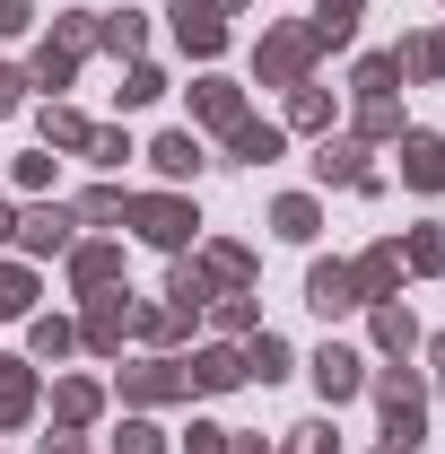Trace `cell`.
<instances>
[{"label": "cell", "instance_id": "cell-1", "mask_svg": "<svg viewBox=\"0 0 445 454\" xmlns=\"http://www.w3.org/2000/svg\"><path fill=\"white\" fill-rule=\"evenodd\" d=\"M122 219L140 227V236H149V245H167V254H183V245H192V201H167V192H158V201H122Z\"/></svg>", "mask_w": 445, "mask_h": 454}, {"label": "cell", "instance_id": "cell-2", "mask_svg": "<svg viewBox=\"0 0 445 454\" xmlns=\"http://www.w3.org/2000/svg\"><path fill=\"white\" fill-rule=\"evenodd\" d=\"M306 61H315V35H306V27H279V35H262V79H279V88H306Z\"/></svg>", "mask_w": 445, "mask_h": 454}, {"label": "cell", "instance_id": "cell-3", "mask_svg": "<svg viewBox=\"0 0 445 454\" xmlns=\"http://www.w3.org/2000/svg\"><path fill=\"white\" fill-rule=\"evenodd\" d=\"M402 184H410V192H445V140L402 131Z\"/></svg>", "mask_w": 445, "mask_h": 454}, {"label": "cell", "instance_id": "cell-4", "mask_svg": "<svg viewBox=\"0 0 445 454\" xmlns=\"http://www.w3.org/2000/svg\"><path fill=\"white\" fill-rule=\"evenodd\" d=\"M306 306H315V315H349V306H367V297L349 280V262H315V271H306Z\"/></svg>", "mask_w": 445, "mask_h": 454}, {"label": "cell", "instance_id": "cell-5", "mask_svg": "<svg viewBox=\"0 0 445 454\" xmlns=\"http://www.w3.org/2000/svg\"><path fill=\"white\" fill-rule=\"evenodd\" d=\"M315 385H324V402H349L358 394V385H367V358H358V349H315Z\"/></svg>", "mask_w": 445, "mask_h": 454}, {"label": "cell", "instance_id": "cell-6", "mask_svg": "<svg viewBox=\"0 0 445 454\" xmlns=\"http://www.w3.org/2000/svg\"><path fill=\"white\" fill-rule=\"evenodd\" d=\"M183 385H192V394H227V385H245V349H201V358H183Z\"/></svg>", "mask_w": 445, "mask_h": 454}, {"label": "cell", "instance_id": "cell-7", "mask_svg": "<svg viewBox=\"0 0 445 454\" xmlns=\"http://www.w3.org/2000/svg\"><path fill=\"white\" fill-rule=\"evenodd\" d=\"M175 35H183V53H219L227 44V27H219L210 0H175Z\"/></svg>", "mask_w": 445, "mask_h": 454}, {"label": "cell", "instance_id": "cell-8", "mask_svg": "<svg viewBox=\"0 0 445 454\" xmlns=\"http://www.w3.org/2000/svg\"><path fill=\"white\" fill-rule=\"evenodd\" d=\"M70 227H79V210L44 201V210H27V219H18V236H27V254H61V245H70Z\"/></svg>", "mask_w": 445, "mask_h": 454}, {"label": "cell", "instance_id": "cell-9", "mask_svg": "<svg viewBox=\"0 0 445 454\" xmlns=\"http://www.w3.org/2000/svg\"><path fill=\"white\" fill-rule=\"evenodd\" d=\"M122 394H131V402H175V394H192V385H183V367H175V358H149V367H131V376H122Z\"/></svg>", "mask_w": 445, "mask_h": 454}, {"label": "cell", "instance_id": "cell-10", "mask_svg": "<svg viewBox=\"0 0 445 454\" xmlns=\"http://www.w3.org/2000/svg\"><path fill=\"white\" fill-rule=\"evenodd\" d=\"M227 149H236L245 167H271V158H279V122H254V114H236V122H227Z\"/></svg>", "mask_w": 445, "mask_h": 454}, {"label": "cell", "instance_id": "cell-11", "mask_svg": "<svg viewBox=\"0 0 445 454\" xmlns=\"http://www.w3.org/2000/svg\"><path fill=\"white\" fill-rule=\"evenodd\" d=\"M349 280H358V297H376V306H385L393 280H402V245H376L367 262H349Z\"/></svg>", "mask_w": 445, "mask_h": 454}, {"label": "cell", "instance_id": "cell-12", "mask_svg": "<svg viewBox=\"0 0 445 454\" xmlns=\"http://www.w3.org/2000/svg\"><path fill=\"white\" fill-rule=\"evenodd\" d=\"M315 175H324V184H358V192H376V175L358 167V140H324V149H315Z\"/></svg>", "mask_w": 445, "mask_h": 454}, {"label": "cell", "instance_id": "cell-13", "mask_svg": "<svg viewBox=\"0 0 445 454\" xmlns=\"http://www.w3.org/2000/svg\"><path fill=\"white\" fill-rule=\"evenodd\" d=\"M122 324H131V306H122V297H97L88 324H79V340H88V349H122Z\"/></svg>", "mask_w": 445, "mask_h": 454}, {"label": "cell", "instance_id": "cell-14", "mask_svg": "<svg viewBox=\"0 0 445 454\" xmlns=\"http://www.w3.org/2000/svg\"><path fill=\"white\" fill-rule=\"evenodd\" d=\"M27 411H35V376H27L18 358H0V428H18Z\"/></svg>", "mask_w": 445, "mask_h": 454}, {"label": "cell", "instance_id": "cell-15", "mask_svg": "<svg viewBox=\"0 0 445 454\" xmlns=\"http://www.w3.org/2000/svg\"><path fill=\"white\" fill-rule=\"evenodd\" d=\"M149 158H158V175H175V184H183V175H201V167H210V158H201V140H192V131H167V140H158V149H149Z\"/></svg>", "mask_w": 445, "mask_h": 454}, {"label": "cell", "instance_id": "cell-16", "mask_svg": "<svg viewBox=\"0 0 445 454\" xmlns=\"http://www.w3.org/2000/svg\"><path fill=\"white\" fill-rule=\"evenodd\" d=\"M35 131H44V149H88V114H70V106H44Z\"/></svg>", "mask_w": 445, "mask_h": 454}, {"label": "cell", "instance_id": "cell-17", "mask_svg": "<svg viewBox=\"0 0 445 454\" xmlns=\"http://www.w3.org/2000/svg\"><path fill=\"white\" fill-rule=\"evenodd\" d=\"M210 271H201V262H175V280H167V297H175V315H201V306H210Z\"/></svg>", "mask_w": 445, "mask_h": 454}, {"label": "cell", "instance_id": "cell-18", "mask_svg": "<svg viewBox=\"0 0 445 454\" xmlns=\"http://www.w3.org/2000/svg\"><path fill=\"white\" fill-rule=\"evenodd\" d=\"M245 376L279 385V376H288V340H279V333H254V340H245Z\"/></svg>", "mask_w": 445, "mask_h": 454}, {"label": "cell", "instance_id": "cell-19", "mask_svg": "<svg viewBox=\"0 0 445 454\" xmlns=\"http://www.w3.org/2000/svg\"><path fill=\"white\" fill-rule=\"evenodd\" d=\"M192 114H201V122H236V114H245V97H236V88H227V79H201V88H192Z\"/></svg>", "mask_w": 445, "mask_h": 454}, {"label": "cell", "instance_id": "cell-20", "mask_svg": "<svg viewBox=\"0 0 445 454\" xmlns=\"http://www.w3.org/2000/svg\"><path fill=\"white\" fill-rule=\"evenodd\" d=\"M201 271H210V280H227V297H236V288L254 280V254H245V245H210V254H201Z\"/></svg>", "mask_w": 445, "mask_h": 454}, {"label": "cell", "instance_id": "cell-21", "mask_svg": "<svg viewBox=\"0 0 445 454\" xmlns=\"http://www.w3.org/2000/svg\"><path fill=\"white\" fill-rule=\"evenodd\" d=\"M113 271H122V254H113V245H79V254H70V280H79V288H105Z\"/></svg>", "mask_w": 445, "mask_h": 454}, {"label": "cell", "instance_id": "cell-22", "mask_svg": "<svg viewBox=\"0 0 445 454\" xmlns=\"http://www.w3.org/2000/svg\"><path fill=\"white\" fill-rule=\"evenodd\" d=\"M271 227L288 236V245H306V236H315V201H306V192H288V201L271 210Z\"/></svg>", "mask_w": 445, "mask_h": 454}, {"label": "cell", "instance_id": "cell-23", "mask_svg": "<svg viewBox=\"0 0 445 454\" xmlns=\"http://www.w3.org/2000/svg\"><path fill=\"white\" fill-rule=\"evenodd\" d=\"M53 419H61V428H88V419H97V385H61V394H53Z\"/></svg>", "mask_w": 445, "mask_h": 454}, {"label": "cell", "instance_id": "cell-24", "mask_svg": "<svg viewBox=\"0 0 445 454\" xmlns=\"http://www.w3.org/2000/svg\"><path fill=\"white\" fill-rule=\"evenodd\" d=\"M376 340H385V349H419V324H410V306H376Z\"/></svg>", "mask_w": 445, "mask_h": 454}, {"label": "cell", "instance_id": "cell-25", "mask_svg": "<svg viewBox=\"0 0 445 454\" xmlns=\"http://www.w3.org/2000/svg\"><path fill=\"white\" fill-rule=\"evenodd\" d=\"M419 394H428L419 376H376V402H385V419H393V411H419Z\"/></svg>", "mask_w": 445, "mask_h": 454}, {"label": "cell", "instance_id": "cell-26", "mask_svg": "<svg viewBox=\"0 0 445 454\" xmlns=\"http://www.w3.org/2000/svg\"><path fill=\"white\" fill-rule=\"evenodd\" d=\"M288 122H297V131H324V122H332L324 88H297V97H288Z\"/></svg>", "mask_w": 445, "mask_h": 454}, {"label": "cell", "instance_id": "cell-27", "mask_svg": "<svg viewBox=\"0 0 445 454\" xmlns=\"http://www.w3.org/2000/svg\"><path fill=\"white\" fill-rule=\"evenodd\" d=\"M402 262H410V271H445V227H419Z\"/></svg>", "mask_w": 445, "mask_h": 454}, {"label": "cell", "instance_id": "cell-28", "mask_svg": "<svg viewBox=\"0 0 445 454\" xmlns=\"http://www.w3.org/2000/svg\"><path fill=\"white\" fill-rule=\"evenodd\" d=\"M358 131H367V140L402 131V106H393V97H367V106H358Z\"/></svg>", "mask_w": 445, "mask_h": 454}, {"label": "cell", "instance_id": "cell-29", "mask_svg": "<svg viewBox=\"0 0 445 454\" xmlns=\"http://www.w3.org/2000/svg\"><path fill=\"white\" fill-rule=\"evenodd\" d=\"M393 79H402V61H393V53H367V61H358V88H367V97H385Z\"/></svg>", "mask_w": 445, "mask_h": 454}, {"label": "cell", "instance_id": "cell-30", "mask_svg": "<svg viewBox=\"0 0 445 454\" xmlns=\"http://www.w3.org/2000/svg\"><path fill=\"white\" fill-rule=\"evenodd\" d=\"M140 35H149L140 18H105V27H97V44H113V53H140Z\"/></svg>", "mask_w": 445, "mask_h": 454}, {"label": "cell", "instance_id": "cell-31", "mask_svg": "<svg viewBox=\"0 0 445 454\" xmlns=\"http://www.w3.org/2000/svg\"><path fill=\"white\" fill-rule=\"evenodd\" d=\"M35 306V280L27 271H0V315H27Z\"/></svg>", "mask_w": 445, "mask_h": 454}, {"label": "cell", "instance_id": "cell-32", "mask_svg": "<svg viewBox=\"0 0 445 454\" xmlns=\"http://www.w3.org/2000/svg\"><path fill=\"white\" fill-rule=\"evenodd\" d=\"M113 454H167V437H158V428H149V419H131V428H122V437H113Z\"/></svg>", "mask_w": 445, "mask_h": 454}, {"label": "cell", "instance_id": "cell-33", "mask_svg": "<svg viewBox=\"0 0 445 454\" xmlns=\"http://www.w3.org/2000/svg\"><path fill=\"white\" fill-rule=\"evenodd\" d=\"M288 454H340V446H332L324 419H306V428H288Z\"/></svg>", "mask_w": 445, "mask_h": 454}, {"label": "cell", "instance_id": "cell-34", "mask_svg": "<svg viewBox=\"0 0 445 454\" xmlns=\"http://www.w3.org/2000/svg\"><path fill=\"white\" fill-rule=\"evenodd\" d=\"M70 340H79V333H70V324H61V315H44V324H35V358H61V349H70Z\"/></svg>", "mask_w": 445, "mask_h": 454}, {"label": "cell", "instance_id": "cell-35", "mask_svg": "<svg viewBox=\"0 0 445 454\" xmlns=\"http://www.w3.org/2000/svg\"><path fill=\"white\" fill-rule=\"evenodd\" d=\"M88 158H97V167H122V158H131V140H122V131H88Z\"/></svg>", "mask_w": 445, "mask_h": 454}, {"label": "cell", "instance_id": "cell-36", "mask_svg": "<svg viewBox=\"0 0 445 454\" xmlns=\"http://www.w3.org/2000/svg\"><path fill=\"white\" fill-rule=\"evenodd\" d=\"M79 219H88V227H105V219H122V192H113V184H105V192H88V201H79Z\"/></svg>", "mask_w": 445, "mask_h": 454}, {"label": "cell", "instance_id": "cell-37", "mask_svg": "<svg viewBox=\"0 0 445 454\" xmlns=\"http://www.w3.org/2000/svg\"><path fill=\"white\" fill-rule=\"evenodd\" d=\"M149 97H167V79H158V70H131V79H122V106H149Z\"/></svg>", "mask_w": 445, "mask_h": 454}, {"label": "cell", "instance_id": "cell-38", "mask_svg": "<svg viewBox=\"0 0 445 454\" xmlns=\"http://www.w3.org/2000/svg\"><path fill=\"white\" fill-rule=\"evenodd\" d=\"M183 454H227V428H210V419H192V437H183Z\"/></svg>", "mask_w": 445, "mask_h": 454}, {"label": "cell", "instance_id": "cell-39", "mask_svg": "<svg viewBox=\"0 0 445 454\" xmlns=\"http://www.w3.org/2000/svg\"><path fill=\"white\" fill-rule=\"evenodd\" d=\"M27 27V0H0V35H18Z\"/></svg>", "mask_w": 445, "mask_h": 454}, {"label": "cell", "instance_id": "cell-40", "mask_svg": "<svg viewBox=\"0 0 445 454\" xmlns=\"http://www.w3.org/2000/svg\"><path fill=\"white\" fill-rule=\"evenodd\" d=\"M18 88H27V79H18V70H0V114L18 106Z\"/></svg>", "mask_w": 445, "mask_h": 454}, {"label": "cell", "instance_id": "cell-41", "mask_svg": "<svg viewBox=\"0 0 445 454\" xmlns=\"http://www.w3.org/2000/svg\"><path fill=\"white\" fill-rule=\"evenodd\" d=\"M227 454H271V446H262V437H236V446H227Z\"/></svg>", "mask_w": 445, "mask_h": 454}, {"label": "cell", "instance_id": "cell-42", "mask_svg": "<svg viewBox=\"0 0 445 454\" xmlns=\"http://www.w3.org/2000/svg\"><path fill=\"white\" fill-rule=\"evenodd\" d=\"M44 454H79V437H53V446H44Z\"/></svg>", "mask_w": 445, "mask_h": 454}, {"label": "cell", "instance_id": "cell-43", "mask_svg": "<svg viewBox=\"0 0 445 454\" xmlns=\"http://www.w3.org/2000/svg\"><path fill=\"white\" fill-rule=\"evenodd\" d=\"M428 367H437V376H445V340H437V349H428Z\"/></svg>", "mask_w": 445, "mask_h": 454}, {"label": "cell", "instance_id": "cell-44", "mask_svg": "<svg viewBox=\"0 0 445 454\" xmlns=\"http://www.w3.org/2000/svg\"><path fill=\"white\" fill-rule=\"evenodd\" d=\"M0 236H18V219H9V210H0Z\"/></svg>", "mask_w": 445, "mask_h": 454}, {"label": "cell", "instance_id": "cell-45", "mask_svg": "<svg viewBox=\"0 0 445 454\" xmlns=\"http://www.w3.org/2000/svg\"><path fill=\"white\" fill-rule=\"evenodd\" d=\"M210 9H245V0H210Z\"/></svg>", "mask_w": 445, "mask_h": 454}]
</instances>
